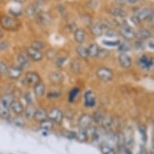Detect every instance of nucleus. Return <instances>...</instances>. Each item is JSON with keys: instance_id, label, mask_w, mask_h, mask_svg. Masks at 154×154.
<instances>
[{"instance_id": "1", "label": "nucleus", "mask_w": 154, "mask_h": 154, "mask_svg": "<svg viewBox=\"0 0 154 154\" xmlns=\"http://www.w3.org/2000/svg\"><path fill=\"white\" fill-rule=\"evenodd\" d=\"M0 24L3 29L8 31H15L20 28L21 22L15 17H11L9 15H3L0 19Z\"/></svg>"}, {"instance_id": "2", "label": "nucleus", "mask_w": 154, "mask_h": 154, "mask_svg": "<svg viewBox=\"0 0 154 154\" xmlns=\"http://www.w3.org/2000/svg\"><path fill=\"white\" fill-rule=\"evenodd\" d=\"M47 118L50 119L53 124H61L64 118L63 112L57 107H53L51 109L48 113H47Z\"/></svg>"}, {"instance_id": "3", "label": "nucleus", "mask_w": 154, "mask_h": 154, "mask_svg": "<svg viewBox=\"0 0 154 154\" xmlns=\"http://www.w3.org/2000/svg\"><path fill=\"white\" fill-rule=\"evenodd\" d=\"M96 76L101 81L108 82L113 79L114 73L111 69L106 68V67H101L96 70Z\"/></svg>"}, {"instance_id": "4", "label": "nucleus", "mask_w": 154, "mask_h": 154, "mask_svg": "<svg viewBox=\"0 0 154 154\" xmlns=\"http://www.w3.org/2000/svg\"><path fill=\"white\" fill-rule=\"evenodd\" d=\"M137 65L142 70L149 71L153 66V59H152V57H149L146 54H143L138 59Z\"/></svg>"}, {"instance_id": "5", "label": "nucleus", "mask_w": 154, "mask_h": 154, "mask_svg": "<svg viewBox=\"0 0 154 154\" xmlns=\"http://www.w3.org/2000/svg\"><path fill=\"white\" fill-rule=\"evenodd\" d=\"M23 74V69L20 66H11L8 67V72L6 75L8 76V79L11 80H17L20 78Z\"/></svg>"}, {"instance_id": "6", "label": "nucleus", "mask_w": 154, "mask_h": 154, "mask_svg": "<svg viewBox=\"0 0 154 154\" xmlns=\"http://www.w3.org/2000/svg\"><path fill=\"white\" fill-rule=\"evenodd\" d=\"M137 16L140 20H153V13L152 10L148 8H139L137 11Z\"/></svg>"}, {"instance_id": "7", "label": "nucleus", "mask_w": 154, "mask_h": 154, "mask_svg": "<svg viewBox=\"0 0 154 154\" xmlns=\"http://www.w3.org/2000/svg\"><path fill=\"white\" fill-rule=\"evenodd\" d=\"M119 33L126 41H133L137 38V32L128 25L123 26L119 30Z\"/></svg>"}, {"instance_id": "8", "label": "nucleus", "mask_w": 154, "mask_h": 154, "mask_svg": "<svg viewBox=\"0 0 154 154\" xmlns=\"http://www.w3.org/2000/svg\"><path fill=\"white\" fill-rule=\"evenodd\" d=\"M26 56L28 57V58H30L32 61L38 62V61H41L43 60L44 55L43 53H41V51L35 50L33 49L31 47L26 48Z\"/></svg>"}, {"instance_id": "9", "label": "nucleus", "mask_w": 154, "mask_h": 154, "mask_svg": "<svg viewBox=\"0 0 154 154\" xmlns=\"http://www.w3.org/2000/svg\"><path fill=\"white\" fill-rule=\"evenodd\" d=\"M25 81L30 86H35L41 82V76L35 71H28L25 73Z\"/></svg>"}, {"instance_id": "10", "label": "nucleus", "mask_w": 154, "mask_h": 154, "mask_svg": "<svg viewBox=\"0 0 154 154\" xmlns=\"http://www.w3.org/2000/svg\"><path fill=\"white\" fill-rule=\"evenodd\" d=\"M41 5L42 4L41 1H36L35 3H31L26 8V14L28 16H35L41 11Z\"/></svg>"}, {"instance_id": "11", "label": "nucleus", "mask_w": 154, "mask_h": 154, "mask_svg": "<svg viewBox=\"0 0 154 154\" xmlns=\"http://www.w3.org/2000/svg\"><path fill=\"white\" fill-rule=\"evenodd\" d=\"M96 104V96L92 91H87L84 94V105L86 107H94Z\"/></svg>"}, {"instance_id": "12", "label": "nucleus", "mask_w": 154, "mask_h": 154, "mask_svg": "<svg viewBox=\"0 0 154 154\" xmlns=\"http://www.w3.org/2000/svg\"><path fill=\"white\" fill-rule=\"evenodd\" d=\"M105 131H106V130H104L103 128H96L95 132H94L93 137L91 139L92 143L94 144H95V145L99 146L104 140V134H105Z\"/></svg>"}, {"instance_id": "13", "label": "nucleus", "mask_w": 154, "mask_h": 154, "mask_svg": "<svg viewBox=\"0 0 154 154\" xmlns=\"http://www.w3.org/2000/svg\"><path fill=\"white\" fill-rule=\"evenodd\" d=\"M118 60H119V65H120L123 68H131V65H132V61H131V57L128 54V53H119Z\"/></svg>"}, {"instance_id": "14", "label": "nucleus", "mask_w": 154, "mask_h": 154, "mask_svg": "<svg viewBox=\"0 0 154 154\" xmlns=\"http://www.w3.org/2000/svg\"><path fill=\"white\" fill-rule=\"evenodd\" d=\"M92 116L89 114H82L79 119V128L86 129L92 124Z\"/></svg>"}, {"instance_id": "15", "label": "nucleus", "mask_w": 154, "mask_h": 154, "mask_svg": "<svg viewBox=\"0 0 154 154\" xmlns=\"http://www.w3.org/2000/svg\"><path fill=\"white\" fill-rule=\"evenodd\" d=\"M52 20V17L48 12H45V11H40L36 15V21L39 24H48Z\"/></svg>"}, {"instance_id": "16", "label": "nucleus", "mask_w": 154, "mask_h": 154, "mask_svg": "<svg viewBox=\"0 0 154 154\" xmlns=\"http://www.w3.org/2000/svg\"><path fill=\"white\" fill-rule=\"evenodd\" d=\"M15 99H14V96L11 94H4L1 98H0V106H3L4 108L10 109L11 105L13 103Z\"/></svg>"}, {"instance_id": "17", "label": "nucleus", "mask_w": 154, "mask_h": 154, "mask_svg": "<svg viewBox=\"0 0 154 154\" xmlns=\"http://www.w3.org/2000/svg\"><path fill=\"white\" fill-rule=\"evenodd\" d=\"M48 79L52 84H60L63 81V75L60 72L53 71L49 73Z\"/></svg>"}, {"instance_id": "18", "label": "nucleus", "mask_w": 154, "mask_h": 154, "mask_svg": "<svg viewBox=\"0 0 154 154\" xmlns=\"http://www.w3.org/2000/svg\"><path fill=\"white\" fill-rule=\"evenodd\" d=\"M99 149L102 154H116V149L114 148L113 145L105 141L99 145Z\"/></svg>"}, {"instance_id": "19", "label": "nucleus", "mask_w": 154, "mask_h": 154, "mask_svg": "<svg viewBox=\"0 0 154 154\" xmlns=\"http://www.w3.org/2000/svg\"><path fill=\"white\" fill-rule=\"evenodd\" d=\"M10 110H11L13 113H15V115L20 116L24 111V107H23V104L21 103V102L18 101V100H14L11 105Z\"/></svg>"}, {"instance_id": "20", "label": "nucleus", "mask_w": 154, "mask_h": 154, "mask_svg": "<svg viewBox=\"0 0 154 154\" xmlns=\"http://www.w3.org/2000/svg\"><path fill=\"white\" fill-rule=\"evenodd\" d=\"M47 119V112L44 108H37L35 109V114L33 116V119L37 123H41L45 119Z\"/></svg>"}, {"instance_id": "21", "label": "nucleus", "mask_w": 154, "mask_h": 154, "mask_svg": "<svg viewBox=\"0 0 154 154\" xmlns=\"http://www.w3.org/2000/svg\"><path fill=\"white\" fill-rule=\"evenodd\" d=\"M17 61L19 63V66H20L21 68L23 69H29L31 66V63L29 61V59L26 55L20 53L19 54L17 57Z\"/></svg>"}, {"instance_id": "22", "label": "nucleus", "mask_w": 154, "mask_h": 154, "mask_svg": "<svg viewBox=\"0 0 154 154\" xmlns=\"http://www.w3.org/2000/svg\"><path fill=\"white\" fill-rule=\"evenodd\" d=\"M33 91H34V94L36 98L43 97L45 93V85L42 82H38L33 87Z\"/></svg>"}, {"instance_id": "23", "label": "nucleus", "mask_w": 154, "mask_h": 154, "mask_svg": "<svg viewBox=\"0 0 154 154\" xmlns=\"http://www.w3.org/2000/svg\"><path fill=\"white\" fill-rule=\"evenodd\" d=\"M74 40L79 45H82L86 41V32L82 29V28H78L77 30L74 32Z\"/></svg>"}, {"instance_id": "24", "label": "nucleus", "mask_w": 154, "mask_h": 154, "mask_svg": "<svg viewBox=\"0 0 154 154\" xmlns=\"http://www.w3.org/2000/svg\"><path fill=\"white\" fill-rule=\"evenodd\" d=\"M152 37V32L147 28H141L137 32V38L140 41H146Z\"/></svg>"}, {"instance_id": "25", "label": "nucleus", "mask_w": 154, "mask_h": 154, "mask_svg": "<svg viewBox=\"0 0 154 154\" xmlns=\"http://www.w3.org/2000/svg\"><path fill=\"white\" fill-rule=\"evenodd\" d=\"M109 13L117 18H125L128 15V13L126 12V11L124 10L123 8H119V7L111 8L110 9V12Z\"/></svg>"}, {"instance_id": "26", "label": "nucleus", "mask_w": 154, "mask_h": 154, "mask_svg": "<svg viewBox=\"0 0 154 154\" xmlns=\"http://www.w3.org/2000/svg\"><path fill=\"white\" fill-rule=\"evenodd\" d=\"M116 147L117 149H121V148H124V147L126 146L127 144V139L125 135L124 134V132L122 131H119L116 133Z\"/></svg>"}, {"instance_id": "27", "label": "nucleus", "mask_w": 154, "mask_h": 154, "mask_svg": "<svg viewBox=\"0 0 154 154\" xmlns=\"http://www.w3.org/2000/svg\"><path fill=\"white\" fill-rule=\"evenodd\" d=\"M91 32L96 37H99L103 34V27L99 23L92 24L91 27Z\"/></svg>"}, {"instance_id": "28", "label": "nucleus", "mask_w": 154, "mask_h": 154, "mask_svg": "<svg viewBox=\"0 0 154 154\" xmlns=\"http://www.w3.org/2000/svg\"><path fill=\"white\" fill-rule=\"evenodd\" d=\"M35 111V107L33 105V103H28L27 104L26 108L24 109V116L26 119H32L33 116H34V114Z\"/></svg>"}, {"instance_id": "29", "label": "nucleus", "mask_w": 154, "mask_h": 154, "mask_svg": "<svg viewBox=\"0 0 154 154\" xmlns=\"http://www.w3.org/2000/svg\"><path fill=\"white\" fill-rule=\"evenodd\" d=\"M99 48L97 44H91V45H89L88 48H87L89 57H92V58H95V57H97V55H98V53H99Z\"/></svg>"}, {"instance_id": "30", "label": "nucleus", "mask_w": 154, "mask_h": 154, "mask_svg": "<svg viewBox=\"0 0 154 154\" xmlns=\"http://www.w3.org/2000/svg\"><path fill=\"white\" fill-rule=\"evenodd\" d=\"M76 53L79 56V57L82 59H87L89 57L87 48L82 45H79L76 47Z\"/></svg>"}, {"instance_id": "31", "label": "nucleus", "mask_w": 154, "mask_h": 154, "mask_svg": "<svg viewBox=\"0 0 154 154\" xmlns=\"http://www.w3.org/2000/svg\"><path fill=\"white\" fill-rule=\"evenodd\" d=\"M39 124H40L41 129L45 131H51L53 128V123L51 121L50 119H48V118L43 120V121H41V123H39Z\"/></svg>"}, {"instance_id": "32", "label": "nucleus", "mask_w": 154, "mask_h": 154, "mask_svg": "<svg viewBox=\"0 0 154 154\" xmlns=\"http://www.w3.org/2000/svg\"><path fill=\"white\" fill-rule=\"evenodd\" d=\"M102 128L104 129V130H110L113 124V120H112V118L111 116H103V119H102Z\"/></svg>"}, {"instance_id": "33", "label": "nucleus", "mask_w": 154, "mask_h": 154, "mask_svg": "<svg viewBox=\"0 0 154 154\" xmlns=\"http://www.w3.org/2000/svg\"><path fill=\"white\" fill-rule=\"evenodd\" d=\"M76 140H78L79 142H86L88 140V137L86 134V129L79 128V131L76 132Z\"/></svg>"}, {"instance_id": "34", "label": "nucleus", "mask_w": 154, "mask_h": 154, "mask_svg": "<svg viewBox=\"0 0 154 154\" xmlns=\"http://www.w3.org/2000/svg\"><path fill=\"white\" fill-rule=\"evenodd\" d=\"M104 114L102 111V110H97L92 116V120L95 124H100L102 122V119L103 118Z\"/></svg>"}, {"instance_id": "35", "label": "nucleus", "mask_w": 154, "mask_h": 154, "mask_svg": "<svg viewBox=\"0 0 154 154\" xmlns=\"http://www.w3.org/2000/svg\"><path fill=\"white\" fill-rule=\"evenodd\" d=\"M31 48L35 50L41 51L45 48V43L41 41H34L31 43Z\"/></svg>"}, {"instance_id": "36", "label": "nucleus", "mask_w": 154, "mask_h": 154, "mask_svg": "<svg viewBox=\"0 0 154 154\" xmlns=\"http://www.w3.org/2000/svg\"><path fill=\"white\" fill-rule=\"evenodd\" d=\"M71 69L73 71V73H79L81 69V66H80V61L77 58H74L72 60L70 64Z\"/></svg>"}, {"instance_id": "37", "label": "nucleus", "mask_w": 154, "mask_h": 154, "mask_svg": "<svg viewBox=\"0 0 154 154\" xmlns=\"http://www.w3.org/2000/svg\"><path fill=\"white\" fill-rule=\"evenodd\" d=\"M79 92H80V89L78 88V87H73L71 90L69 94V103H73L74 102L77 96L79 95Z\"/></svg>"}, {"instance_id": "38", "label": "nucleus", "mask_w": 154, "mask_h": 154, "mask_svg": "<svg viewBox=\"0 0 154 154\" xmlns=\"http://www.w3.org/2000/svg\"><path fill=\"white\" fill-rule=\"evenodd\" d=\"M10 109L4 108L3 106H0V118L3 119H8L10 118Z\"/></svg>"}, {"instance_id": "39", "label": "nucleus", "mask_w": 154, "mask_h": 154, "mask_svg": "<svg viewBox=\"0 0 154 154\" xmlns=\"http://www.w3.org/2000/svg\"><path fill=\"white\" fill-rule=\"evenodd\" d=\"M45 56L47 59H48V60L55 59L57 57V51L54 49V48H49V49L46 51Z\"/></svg>"}, {"instance_id": "40", "label": "nucleus", "mask_w": 154, "mask_h": 154, "mask_svg": "<svg viewBox=\"0 0 154 154\" xmlns=\"http://www.w3.org/2000/svg\"><path fill=\"white\" fill-rule=\"evenodd\" d=\"M110 54H111V53H110V51L108 49H105V48H101L100 49L99 48L97 57L99 59H106L110 56Z\"/></svg>"}, {"instance_id": "41", "label": "nucleus", "mask_w": 154, "mask_h": 154, "mask_svg": "<svg viewBox=\"0 0 154 154\" xmlns=\"http://www.w3.org/2000/svg\"><path fill=\"white\" fill-rule=\"evenodd\" d=\"M13 124H15V126L18 127V128H23L25 125V122H24L22 117L17 116L13 119Z\"/></svg>"}, {"instance_id": "42", "label": "nucleus", "mask_w": 154, "mask_h": 154, "mask_svg": "<svg viewBox=\"0 0 154 154\" xmlns=\"http://www.w3.org/2000/svg\"><path fill=\"white\" fill-rule=\"evenodd\" d=\"M103 44L104 45L108 46V47H118L119 44H120V41L119 40H116V41L104 40V41H103Z\"/></svg>"}, {"instance_id": "43", "label": "nucleus", "mask_w": 154, "mask_h": 154, "mask_svg": "<svg viewBox=\"0 0 154 154\" xmlns=\"http://www.w3.org/2000/svg\"><path fill=\"white\" fill-rule=\"evenodd\" d=\"M118 49H119V52H120V53H127V52H128V51L131 49V47H130L129 45H128V44L121 43V42H120V44H119V46H118Z\"/></svg>"}, {"instance_id": "44", "label": "nucleus", "mask_w": 154, "mask_h": 154, "mask_svg": "<svg viewBox=\"0 0 154 154\" xmlns=\"http://www.w3.org/2000/svg\"><path fill=\"white\" fill-rule=\"evenodd\" d=\"M66 61H67V57H57L55 61L56 66L59 67V68L62 67Z\"/></svg>"}, {"instance_id": "45", "label": "nucleus", "mask_w": 154, "mask_h": 154, "mask_svg": "<svg viewBox=\"0 0 154 154\" xmlns=\"http://www.w3.org/2000/svg\"><path fill=\"white\" fill-rule=\"evenodd\" d=\"M76 131H70V130H66L64 131V136L69 140H75L76 139Z\"/></svg>"}, {"instance_id": "46", "label": "nucleus", "mask_w": 154, "mask_h": 154, "mask_svg": "<svg viewBox=\"0 0 154 154\" xmlns=\"http://www.w3.org/2000/svg\"><path fill=\"white\" fill-rule=\"evenodd\" d=\"M139 131L140 133V136H141V138H142V140L145 143L147 140V129L144 126H140L139 127Z\"/></svg>"}, {"instance_id": "47", "label": "nucleus", "mask_w": 154, "mask_h": 154, "mask_svg": "<svg viewBox=\"0 0 154 154\" xmlns=\"http://www.w3.org/2000/svg\"><path fill=\"white\" fill-rule=\"evenodd\" d=\"M8 66L3 61H0V75H6L8 72Z\"/></svg>"}, {"instance_id": "48", "label": "nucleus", "mask_w": 154, "mask_h": 154, "mask_svg": "<svg viewBox=\"0 0 154 154\" xmlns=\"http://www.w3.org/2000/svg\"><path fill=\"white\" fill-rule=\"evenodd\" d=\"M116 154H132V152L130 150V149L125 146L124 148H121V149H117Z\"/></svg>"}, {"instance_id": "49", "label": "nucleus", "mask_w": 154, "mask_h": 154, "mask_svg": "<svg viewBox=\"0 0 154 154\" xmlns=\"http://www.w3.org/2000/svg\"><path fill=\"white\" fill-rule=\"evenodd\" d=\"M82 20L83 21L84 23H86L87 26L92 25V20L89 15H85L83 17H82Z\"/></svg>"}, {"instance_id": "50", "label": "nucleus", "mask_w": 154, "mask_h": 154, "mask_svg": "<svg viewBox=\"0 0 154 154\" xmlns=\"http://www.w3.org/2000/svg\"><path fill=\"white\" fill-rule=\"evenodd\" d=\"M9 47V43L7 41H0V52H4Z\"/></svg>"}, {"instance_id": "51", "label": "nucleus", "mask_w": 154, "mask_h": 154, "mask_svg": "<svg viewBox=\"0 0 154 154\" xmlns=\"http://www.w3.org/2000/svg\"><path fill=\"white\" fill-rule=\"evenodd\" d=\"M130 20H131V23H133L135 26L140 25V23H141V20H140L139 18L137 17V15H132V16L130 18Z\"/></svg>"}, {"instance_id": "52", "label": "nucleus", "mask_w": 154, "mask_h": 154, "mask_svg": "<svg viewBox=\"0 0 154 154\" xmlns=\"http://www.w3.org/2000/svg\"><path fill=\"white\" fill-rule=\"evenodd\" d=\"M87 6L91 9H96L99 7V3L96 0H90L87 3Z\"/></svg>"}, {"instance_id": "53", "label": "nucleus", "mask_w": 154, "mask_h": 154, "mask_svg": "<svg viewBox=\"0 0 154 154\" xmlns=\"http://www.w3.org/2000/svg\"><path fill=\"white\" fill-rule=\"evenodd\" d=\"M61 95V92H58V91H51L48 94V98L49 99H55V98H58Z\"/></svg>"}, {"instance_id": "54", "label": "nucleus", "mask_w": 154, "mask_h": 154, "mask_svg": "<svg viewBox=\"0 0 154 154\" xmlns=\"http://www.w3.org/2000/svg\"><path fill=\"white\" fill-rule=\"evenodd\" d=\"M9 11H10L11 14V15H12L15 18L22 15V11H21V10H19L16 11L14 10V9H10V10H9Z\"/></svg>"}, {"instance_id": "55", "label": "nucleus", "mask_w": 154, "mask_h": 154, "mask_svg": "<svg viewBox=\"0 0 154 154\" xmlns=\"http://www.w3.org/2000/svg\"><path fill=\"white\" fill-rule=\"evenodd\" d=\"M136 47H137L138 49H143V48H144V47L143 41L138 40V41L136 42Z\"/></svg>"}, {"instance_id": "56", "label": "nucleus", "mask_w": 154, "mask_h": 154, "mask_svg": "<svg viewBox=\"0 0 154 154\" xmlns=\"http://www.w3.org/2000/svg\"><path fill=\"white\" fill-rule=\"evenodd\" d=\"M106 35H107V36H111V37H113V36H115V35H116V33L114 32L113 31L109 30L108 32H106Z\"/></svg>"}, {"instance_id": "57", "label": "nucleus", "mask_w": 154, "mask_h": 154, "mask_svg": "<svg viewBox=\"0 0 154 154\" xmlns=\"http://www.w3.org/2000/svg\"><path fill=\"white\" fill-rule=\"evenodd\" d=\"M138 154H146V150H145V148L144 146H140V149Z\"/></svg>"}, {"instance_id": "58", "label": "nucleus", "mask_w": 154, "mask_h": 154, "mask_svg": "<svg viewBox=\"0 0 154 154\" xmlns=\"http://www.w3.org/2000/svg\"><path fill=\"white\" fill-rule=\"evenodd\" d=\"M149 48H151L152 49H153V48H154L153 41H150V42H149Z\"/></svg>"}, {"instance_id": "59", "label": "nucleus", "mask_w": 154, "mask_h": 154, "mask_svg": "<svg viewBox=\"0 0 154 154\" xmlns=\"http://www.w3.org/2000/svg\"><path fill=\"white\" fill-rule=\"evenodd\" d=\"M138 1H139V0H128V3H131V4L137 3Z\"/></svg>"}, {"instance_id": "60", "label": "nucleus", "mask_w": 154, "mask_h": 154, "mask_svg": "<svg viewBox=\"0 0 154 154\" xmlns=\"http://www.w3.org/2000/svg\"><path fill=\"white\" fill-rule=\"evenodd\" d=\"M13 1H15V3H23L25 2L26 0H13Z\"/></svg>"}, {"instance_id": "61", "label": "nucleus", "mask_w": 154, "mask_h": 154, "mask_svg": "<svg viewBox=\"0 0 154 154\" xmlns=\"http://www.w3.org/2000/svg\"><path fill=\"white\" fill-rule=\"evenodd\" d=\"M3 30L0 28V41L3 39Z\"/></svg>"}, {"instance_id": "62", "label": "nucleus", "mask_w": 154, "mask_h": 154, "mask_svg": "<svg viewBox=\"0 0 154 154\" xmlns=\"http://www.w3.org/2000/svg\"></svg>"}]
</instances>
